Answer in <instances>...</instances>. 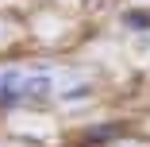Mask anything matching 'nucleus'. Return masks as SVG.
Wrapping results in <instances>:
<instances>
[{
	"mask_svg": "<svg viewBox=\"0 0 150 147\" xmlns=\"http://www.w3.org/2000/svg\"><path fill=\"white\" fill-rule=\"evenodd\" d=\"M46 97H50L46 74H19V70L0 74V108L4 112H12L19 105H42Z\"/></svg>",
	"mask_w": 150,
	"mask_h": 147,
	"instance_id": "f257e3e1",
	"label": "nucleus"
},
{
	"mask_svg": "<svg viewBox=\"0 0 150 147\" xmlns=\"http://www.w3.org/2000/svg\"><path fill=\"white\" fill-rule=\"evenodd\" d=\"M115 136H123V128H119V124H96V128H85V132H81V147H104V143L115 139Z\"/></svg>",
	"mask_w": 150,
	"mask_h": 147,
	"instance_id": "f03ea898",
	"label": "nucleus"
},
{
	"mask_svg": "<svg viewBox=\"0 0 150 147\" xmlns=\"http://www.w3.org/2000/svg\"><path fill=\"white\" fill-rule=\"evenodd\" d=\"M123 23L131 27V31H150V12H146V8H131V12L123 16Z\"/></svg>",
	"mask_w": 150,
	"mask_h": 147,
	"instance_id": "7ed1b4c3",
	"label": "nucleus"
}]
</instances>
